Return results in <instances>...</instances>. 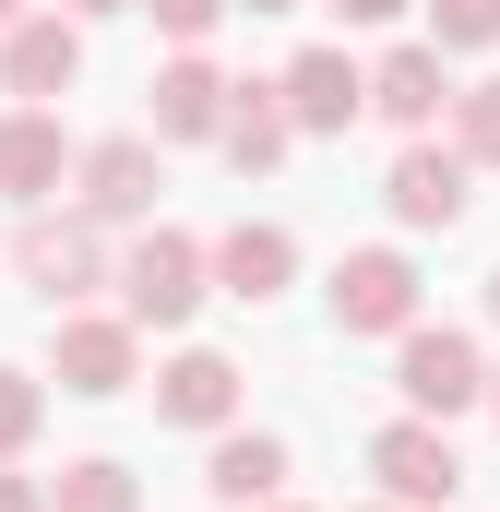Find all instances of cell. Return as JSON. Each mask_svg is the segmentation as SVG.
Here are the masks:
<instances>
[{"mask_svg": "<svg viewBox=\"0 0 500 512\" xmlns=\"http://www.w3.org/2000/svg\"><path fill=\"white\" fill-rule=\"evenodd\" d=\"M120 310H131V322H155V334H179V322L203 310V251H191V239H167V227H155V239H131Z\"/></svg>", "mask_w": 500, "mask_h": 512, "instance_id": "6da1fadb", "label": "cell"}, {"mask_svg": "<svg viewBox=\"0 0 500 512\" xmlns=\"http://www.w3.org/2000/svg\"><path fill=\"white\" fill-rule=\"evenodd\" d=\"M370 465H381V489H393L405 512H441L453 489H465V453L441 441V417H393V429L370 441Z\"/></svg>", "mask_w": 500, "mask_h": 512, "instance_id": "7a4b0ae2", "label": "cell"}, {"mask_svg": "<svg viewBox=\"0 0 500 512\" xmlns=\"http://www.w3.org/2000/svg\"><path fill=\"white\" fill-rule=\"evenodd\" d=\"M334 322L346 334H417V262L405 251H346L334 262Z\"/></svg>", "mask_w": 500, "mask_h": 512, "instance_id": "3957f363", "label": "cell"}, {"mask_svg": "<svg viewBox=\"0 0 500 512\" xmlns=\"http://www.w3.org/2000/svg\"><path fill=\"white\" fill-rule=\"evenodd\" d=\"M393 393H405L417 417H453V405H477V393H489V370H477V346H465V334H405Z\"/></svg>", "mask_w": 500, "mask_h": 512, "instance_id": "277c9868", "label": "cell"}, {"mask_svg": "<svg viewBox=\"0 0 500 512\" xmlns=\"http://www.w3.org/2000/svg\"><path fill=\"white\" fill-rule=\"evenodd\" d=\"M72 72H84V36H72V12H24V24L0 36V84H12L24 108H36V96H60Z\"/></svg>", "mask_w": 500, "mask_h": 512, "instance_id": "5b68a950", "label": "cell"}, {"mask_svg": "<svg viewBox=\"0 0 500 512\" xmlns=\"http://www.w3.org/2000/svg\"><path fill=\"white\" fill-rule=\"evenodd\" d=\"M358 108H370V72H358L346 48H298V60H286V120L298 131H346Z\"/></svg>", "mask_w": 500, "mask_h": 512, "instance_id": "8992f818", "label": "cell"}, {"mask_svg": "<svg viewBox=\"0 0 500 512\" xmlns=\"http://www.w3.org/2000/svg\"><path fill=\"white\" fill-rule=\"evenodd\" d=\"M465 167H477L465 143H453V155H441V143L393 155V215H405V227H453V215L477 203V191H465Z\"/></svg>", "mask_w": 500, "mask_h": 512, "instance_id": "52a82bcc", "label": "cell"}, {"mask_svg": "<svg viewBox=\"0 0 500 512\" xmlns=\"http://www.w3.org/2000/svg\"><path fill=\"white\" fill-rule=\"evenodd\" d=\"M60 167H72V143H60L48 108H12V120H0V203H48Z\"/></svg>", "mask_w": 500, "mask_h": 512, "instance_id": "ba28073f", "label": "cell"}, {"mask_svg": "<svg viewBox=\"0 0 500 512\" xmlns=\"http://www.w3.org/2000/svg\"><path fill=\"white\" fill-rule=\"evenodd\" d=\"M131 334L143 322H60V346H48V370H60V393H120L131 382Z\"/></svg>", "mask_w": 500, "mask_h": 512, "instance_id": "9c48e42d", "label": "cell"}, {"mask_svg": "<svg viewBox=\"0 0 500 512\" xmlns=\"http://www.w3.org/2000/svg\"><path fill=\"white\" fill-rule=\"evenodd\" d=\"M155 203V143L143 131H120V143H96L84 155V215H108V227H131Z\"/></svg>", "mask_w": 500, "mask_h": 512, "instance_id": "30bf717a", "label": "cell"}, {"mask_svg": "<svg viewBox=\"0 0 500 512\" xmlns=\"http://www.w3.org/2000/svg\"><path fill=\"white\" fill-rule=\"evenodd\" d=\"M370 108L381 120H405V131H429L441 108H453V72H441V48H393L370 72Z\"/></svg>", "mask_w": 500, "mask_h": 512, "instance_id": "8fae6325", "label": "cell"}, {"mask_svg": "<svg viewBox=\"0 0 500 512\" xmlns=\"http://www.w3.org/2000/svg\"><path fill=\"white\" fill-rule=\"evenodd\" d=\"M227 108H239V96H227L203 60H167V72H155V131H167V143H215Z\"/></svg>", "mask_w": 500, "mask_h": 512, "instance_id": "7c38bea8", "label": "cell"}, {"mask_svg": "<svg viewBox=\"0 0 500 512\" xmlns=\"http://www.w3.org/2000/svg\"><path fill=\"white\" fill-rule=\"evenodd\" d=\"M215 143H227V167H250V179H262V167H286V143H298L286 84H239V108H227V131H215Z\"/></svg>", "mask_w": 500, "mask_h": 512, "instance_id": "4fadbf2b", "label": "cell"}, {"mask_svg": "<svg viewBox=\"0 0 500 512\" xmlns=\"http://www.w3.org/2000/svg\"><path fill=\"white\" fill-rule=\"evenodd\" d=\"M155 405H167L179 429H227V417H239V370H227L215 346H191V358H179V370L155 382Z\"/></svg>", "mask_w": 500, "mask_h": 512, "instance_id": "5bb4252c", "label": "cell"}, {"mask_svg": "<svg viewBox=\"0 0 500 512\" xmlns=\"http://www.w3.org/2000/svg\"><path fill=\"white\" fill-rule=\"evenodd\" d=\"M215 274H227V298H274V286L298 274V239H286V227H227Z\"/></svg>", "mask_w": 500, "mask_h": 512, "instance_id": "9a60e30c", "label": "cell"}, {"mask_svg": "<svg viewBox=\"0 0 500 512\" xmlns=\"http://www.w3.org/2000/svg\"><path fill=\"white\" fill-rule=\"evenodd\" d=\"M24 286H48V298H72V286H96V239L84 227H24Z\"/></svg>", "mask_w": 500, "mask_h": 512, "instance_id": "2e32d148", "label": "cell"}, {"mask_svg": "<svg viewBox=\"0 0 500 512\" xmlns=\"http://www.w3.org/2000/svg\"><path fill=\"white\" fill-rule=\"evenodd\" d=\"M274 489H286V441H262V429L215 441V501H274Z\"/></svg>", "mask_w": 500, "mask_h": 512, "instance_id": "e0dca14e", "label": "cell"}, {"mask_svg": "<svg viewBox=\"0 0 500 512\" xmlns=\"http://www.w3.org/2000/svg\"><path fill=\"white\" fill-rule=\"evenodd\" d=\"M48 512H131V477L96 453V465H60V489H48Z\"/></svg>", "mask_w": 500, "mask_h": 512, "instance_id": "ac0fdd59", "label": "cell"}, {"mask_svg": "<svg viewBox=\"0 0 500 512\" xmlns=\"http://www.w3.org/2000/svg\"><path fill=\"white\" fill-rule=\"evenodd\" d=\"M500 0H429V48H489Z\"/></svg>", "mask_w": 500, "mask_h": 512, "instance_id": "d6986e66", "label": "cell"}, {"mask_svg": "<svg viewBox=\"0 0 500 512\" xmlns=\"http://www.w3.org/2000/svg\"><path fill=\"white\" fill-rule=\"evenodd\" d=\"M453 131H465V155H477V167H500V84L453 96Z\"/></svg>", "mask_w": 500, "mask_h": 512, "instance_id": "ffe728a7", "label": "cell"}, {"mask_svg": "<svg viewBox=\"0 0 500 512\" xmlns=\"http://www.w3.org/2000/svg\"><path fill=\"white\" fill-rule=\"evenodd\" d=\"M24 441H36V382L0 370V453H24Z\"/></svg>", "mask_w": 500, "mask_h": 512, "instance_id": "44dd1931", "label": "cell"}, {"mask_svg": "<svg viewBox=\"0 0 500 512\" xmlns=\"http://www.w3.org/2000/svg\"><path fill=\"white\" fill-rule=\"evenodd\" d=\"M143 12H155L179 48H191V36H215V12H227V0H143Z\"/></svg>", "mask_w": 500, "mask_h": 512, "instance_id": "7402d4cb", "label": "cell"}, {"mask_svg": "<svg viewBox=\"0 0 500 512\" xmlns=\"http://www.w3.org/2000/svg\"><path fill=\"white\" fill-rule=\"evenodd\" d=\"M0 512H48V489L36 477H0Z\"/></svg>", "mask_w": 500, "mask_h": 512, "instance_id": "603a6c76", "label": "cell"}, {"mask_svg": "<svg viewBox=\"0 0 500 512\" xmlns=\"http://www.w3.org/2000/svg\"><path fill=\"white\" fill-rule=\"evenodd\" d=\"M334 12H346V24H393L405 0H334Z\"/></svg>", "mask_w": 500, "mask_h": 512, "instance_id": "cb8c5ba5", "label": "cell"}, {"mask_svg": "<svg viewBox=\"0 0 500 512\" xmlns=\"http://www.w3.org/2000/svg\"><path fill=\"white\" fill-rule=\"evenodd\" d=\"M239 12H298V0H239Z\"/></svg>", "mask_w": 500, "mask_h": 512, "instance_id": "d4e9b609", "label": "cell"}, {"mask_svg": "<svg viewBox=\"0 0 500 512\" xmlns=\"http://www.w3.org/2000/svg\"><path fill=\"white\" fill-rule=\"evenodd\" d=\"M72 12H120V0H72Z\"/></svg>", "mask_w": 500, "mask_h": 512, "instance_id": "484cf974", "label": "cell"}, {"mask_svg": "<svg viewBox=\"0 0 500 512\" xmlns=\"http://www.w3.org/2000/svg\"><path fill=\"white\" fill-rule=\"evenodd\" d=\"M12 24H24V12H12V0H0V36H12Z\"/></svg>", "mask_w": 500, "mask_h": 512, "instance_id": "4316f807", "label": "cell"}, {"mask_svg": "<svg viewBox=\"0 0 500 512\" xmlns=\"http://www.w3.org/2000/svg\"><path fill=\"white\" fill-rule=\"evenodd\" d=\"M489 322H500V274H489Z\"/></svg>", "mask_w": 500, "mask_h": 512, "instance_id": "83f0119b", "label": "cell"}, {"mask_svg": "<svg viewBox=\"0 0 500 512\" xmlns=\"http://www.w3.org/2000/svg\"><path fill=\"white\" fill-rule=\"evenodd\" d=\"M381 512H405V501H381Z\"/></svg>", "mask_w": 500, "mask_h": 512, "instance_id": "f1b7e54d", "label": "cell"}, {"mask_svg": "<svg viewBox=\"0 0 500 512\" xmlns=\"http://www.w3.org/2000/svg\"><path fill=\"white\" fill-rule=\"evenodd\" d=\"M489 405H500V382H489Z\"/></svg>", "mask_w": 500, "mask_h": 512, "instance_id": "f546056e", "label": "cell"}]
</instances>
